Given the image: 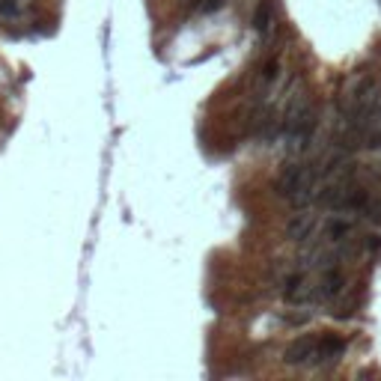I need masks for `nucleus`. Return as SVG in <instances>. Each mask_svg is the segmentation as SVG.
<instances>
[{"label":"nucleus","instance_id":"nucleus-8","mask_svg":"<svg viewBox=\"0 0 381 381\" xmlns=\"http://www.w3.org/2000/svg\"><path fill=\"white\" fill-rule=\"evenodd\" d=\"M274 24V12H271V0H259V6L253 12V30L256 33H265Z\"/></svg>","mask_w":381,"mask_h":381},{"label":"nucleus","instance_id":"nucleus-11","mask_svg":"<svg viewBox=\"0 0 381 381\" xmlns=\"http://www.w3.org/2000/svg\"><path fill=\"white\" fill-rule=\"evenodd\" d=\"M223 3H226V0H200V6H197V9H200V12H217Z\"/></svg>","mask_w":381,"mask_h":381},{"label":"nucleus","instance_id":"nucleus-3","mask_svg":"<svg viewBox=\"0 0 381 381\" xmlns=\"http://www.w3.org/2000/svg\"><path fill=\"white\" fill-rule=\"evenodd\" d=\"M339 292H342V274L333 268V265H328L325 274H322V280H319V286H316V292H313V298L322 301V304H328V301H333Z\"/></svg>","mask_w":381,"mask_h":381},{"label":"nucleus","instance_id":"nucleus-7","mask_svg":"<svg viewBox=\"0 0 381 381\" xmlns=\"http://www.w3.org/2000/svg\"><path fill=\"white\" fill-rule=\"evenodd\" d=\"M342 349H346V339H339V336H322L319 346H316V360H331Z\"/></svg>","mask_w":381,"mask_h":381},{"label":"nucleus","instance_id":"nucleus-13","mask_svg":"<svg viewBox=\"0 0 381 381\" xmlns=\"http://www.w3.org/2000/svg\"><path fill=\"white\" fill-rule=\"evenodd\" d=\"M372 217H375V220H381V203H378V206H372Z\"/></svg>","mask_w":381,"mask_h":381},{"label":"nucleus","instance_id":"nucleus-12","mask_svg":"<svg viewBox=\"0 0 381 381\" xmlns=\"http://www.w3.org/2000/svg\"><path fill=\"white\" fill-rule=\"evenodd\" d=\"M363 247H366V250H369V253H378V250H381V236H369V238H366V244H363Z\"/></svg>","mask_w":381,"mask_h":381},{"label":"nucleus","instance_id":"nucleus-10","mask_svg":"<svg viewBox=\"0 0 381 381\" xmlns=\"http://www.w3.org/2000/svg\"><path fill=\"white\" fill-rule=\"evenodd\" d=\"M277 69H280V66H277V60H268V63L262 66L259 81H262V84H271V81H277Z\"/></svg>","mask_w":381,"mask_h":381},{"label":"nucleus","instance_id":"nucleus-6","mask_svg":"<svg viewBox=\"0 0 381 381\" xmlns=\"http://www.w3.org/2000/svg\"><path fill=\"white\" fill-rule=\"evenodd\" d=\"M283 295H286V301H289V304H304V301H310V298H313V289L307 286L304 274H298V277H289V280H286Z\"/></svg>","mask_w":381,"mask_h":381},{"label":"nucleus","instance_id":"nucleus-2","mask_svg":"<svg viewBox=\"0 0 381 381\" xmlns=\"http://www.w3.org/2000/svg\"><path fill=\"white\" fill-rule=\"evenodd\" d=\"M283 137H286V146L292 155L304 152L313 140V131H316V107L310 98H295L289 104V110L283 113Z\"/></svg>","mask_w":381,"mask_h":381},{"label":"nucleus","instance_id":"nucleus-5","mask_svg":"<svg viewBox=\"0 0 381 381\" xmlns=\"http://www.w3.org/2000/svg\"><path fill=\"white\" fill-rule=\"evenodd\" d=\"M313 226H316V217L301 209V212H295L292 220L286 223V238H292V241H307V238L313 236Z\"/></svg>","mask_w":381,"mask_h":381},{"label":"nucleus","instance_id":"nucleus-4","mask_svg":"<svg viewBox=\"0 0 381 381\" xmlns=\"http://www.w3.org/2000/svg\"><path fill=\"white\" fill-rule=\"evenodd\" d=\"M316 346H319V339L316 336H301L298 342H292V346L286 349V363H310V360H316Z\"/></svg>","mask_w":381,"mask_h":381},{"label":"nucleus","instance_id":"nucleus-1","mask_svg":"<svg viewBox=\"0 0 381 381\" xmlns=\"http://www.w3.org/2000/svg\"><path fill=\"white\" fill-rule=\"evenodd\" d=\"M322 185V167L310 161H295L280 170V179L274 185V194L289 200L295 209H307L313 200H319Z\"/></svg>","mask_w":381,"mask_h":381},{"label":"nucleus","instance_id":"nucleus-9","mask_svg":"<svg viewBox=\"0 0 381 381\" xmlns=\"http://www.w3.org/2000/svg\"><path fill=\"white\" fill-rule=\"evenodd\" d=\"M328 238L331 241H339V238H346L349 233H352V220H346V217H339V220H328Z\"/></svg>","mask_w":381,"mask_h":381}]
</instances>
